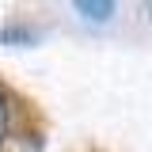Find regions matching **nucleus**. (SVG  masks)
I'll use <instances>...</instances> for the list:
<instances>
[{
    "mask_svg": "<svg viewBox=\"0 0 152 152\" xmlns=\"http://www.w3.org/2000/svg\"><path fill=\"white\" fill-rule=\"evenodd\" d=\"M84 15H91V19H103V15H110V4H76Z\"/></svg>",
    "mask_w": 152,
    "mask_h": 152,
    "instance_id": "f257e3e1",
    "label": "nucleus"
},
{
    "mask_svg": "<svg viewBox=\"0 0 152 152\" xmlns=\"http://www.w3.org/2000/svg\"><path fill=\"white\" fill-rule=\"evenodd\" d=\"M4 133H8V103L0 95V145H4Z\"/></svg>",
    "mask_w": 152,
    "mask_h": 152,
    "instance_id": "f03ea898",
    "label": "nucleus"
}]
</instances>
